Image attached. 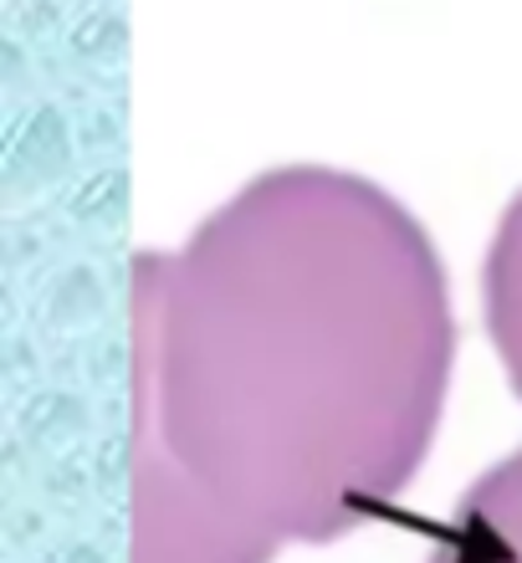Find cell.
Segmentation results:
<instances>
[{
    "label": "cell",
    "mask_w": 522,
    "mask_h": 563,
    "mask_svg": "<svg viewBox=\"0 0 522 563\" xmlns=\"http://www.w3.org/2000/svg\"><path fill=\"white\" fill-rule=\"evenodd\" d=\"M129 563H271L385 518L431 456L456 312L374 179L282 164L134 256Z\"/></svg>",
    "instance_id": "obj_1"
},
{
    "label": "cell",
    "mask_w": 522,
    "mask_h": 563,
    "mask_svg": "<svg viewBox=\"0 0 522 563\" xmlns=\"http://www.w3.org/2000/svg\"><path fill=\"white\" fill-rule=\"evenodd\" d=\"M431 563H522V445L466 487Z\"/></svg>",
    "instance_id": "obj_2"
},
{
    "label": "cell",
    "mask_w": 522,
    "mask_h": 563,
    "mask_svg": "<svg viewBox=\"0 0 522 563\" xmlns=\"http://www.w3.org/2000/svg\"><path fill=\"white\" fill-rule=\"evenodd\" d=\"M481 308H487V333L508 369V385L522 400V195L497 221L492 252L481 267Z\"/></svg>",
    "instance_id": "obj_3"
}]
</instances>
